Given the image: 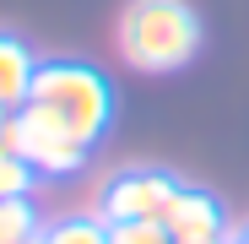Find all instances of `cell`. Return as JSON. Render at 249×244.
<instances>
[{"label": "cell", "instance_id": "1", "mask_svg": "<svg viewBox=\"0 0 249 244\" xmlns=\"http://www.w3.org/2000/svg\"><path fill=\"white\" fill-rule=\"evenodd\" d=\"M27 109L54 125L60 136H71L76 147H87L108 131L114 119V87L98 65H81V60H44L33 76V93H27Z\"/></svg>", "mask_w": 249, "mask_h": 244}, {"label": "cell", "instance_id": "2", "mask_svg": "<svg viewBox=\"0 0 249 244\" xmlns=\"http://www.w3.org/2000/svg\"><path fill=\"white\" fill-rule=\"evenodd\" d=\"M200 49V17L190 0H130L119 17V55L146 76L179 71Z\"/></svg>", "mask_w": 249, "mask_h": 244}, {"label": "cell", "instance_id": "3", "mask_svg": "<svg viewBox=\"0 0 249 244\" xmlns=\"http://www.w3.org/2000/svg\"><path fill=\"white\" fill-rule=\"evenodd\" d=\"M179 195V179L162 169H130L114 174L98 195V217L103 223H162L168 201Z\"/></svg>", "mask_w": 249, "mask_h": 244}, {"label": "cell", "instance_id": "4", "mask_svg": "<svg viewBox=\"0 0 249 244\" xmlns=\"http://www.w3.org/2000/svg\"><path fill=\"white\" fill-rule=\"evenodd\" d=\"M17 157L33 174H44V179H65V174H76L87 163V147H76L71 136L44 125L33 109H17Z\"/></svg>", "mask_w": 249, "mask_h": 244}, {"label": "cell", "instance_id": "5", "mask_svg": "<svg viewBox=\"0 0 249 244\" xmlns=\"http://www.w3.org/2000/svg\"><path fill=\"white\" fill-rule=\"evenodd\" d=\"M162 233H168V244H228L222 206L206 190H184V185L162 212Z\"/></svg>", "mask_w": 249, "mask_h": 244}, {"label": "cell", "instance_id": "6", "mask_svg": "<svg viewBox=\"0 0 249 244\" xmlns=\"http://www.w3.org/2000/svg\"><path fill=\"white\" fill-rule=\"evenodd\" d=\"M38 65H44V60H38L17 33H0V109H6V114L27 109V93H33Z\"/></svg>", "mask_w": 249, "mask_h": 244}, {"label": "cell", "instance_id": "7", "mask_svg": "<svg viewBox=\"0 0 249 244\" xmlns=\"http://www.w3.org/2000/svg\"><path fill=\"white\" fill-rule=\"evenodd\" d=\"M38 212H33V195H17V201H0V244H27L38 239Z\"/></svg>", "mask_w": 249, "mask_h": 244}, {"label": "cell", "instance_id": "8", "mask_svg": "<svg viewBox=\"0 0 249 244\" xmlns=\"http://www.w3.org/2000/svg\"><path fill=\"white\" fill-rule=\"evenodd\" d=\"M44 244H108V223L103 217H65V223L44 228Z\"/></svg>", "mask_w": 249, "mask_h": 244}, {"label": "cell", "instance_id": "9", "mask_svg": "<svg viewBox=\"0 0 249 244\" xmlns=\"http://www.w3.org/2000/svg\"><path fill=\"white\" fill-rule=\"evenodd\" d=\"M33 185H38V174L27 169V163H22L17 152H6V157H0V201H17V195H33Z\"/></svg>", "mask_w": 249, "mask_h": 244}, {"label": "cell", "instance_id": "10", "mask_svg": "<svg viewBox=\"0 0 249 244\" xmlns=\"http://www.w3.org/2000/svg\"><path fill=\"white\" fill-rule=\"evenodd\" d=\"M108 244H168L162 223H108Z\"/></svg>", "mask_w": 249, "mask_h": 244}, {"label": "cell", "instance_id": "11", "mask_svg": "<svg viewBox=\"0 0 249 244\" xmlns=\"http://www.w3.org/2000/svg\"><path fill=\"white\" fill-rule=\"evenodd\" d=\"M6 152H17V114L0 109V157H6Z\"/></svg>", "mask_w": 249, "mask_h": 244}, {"label": "cell", "instance_id": "12", "mask_svg": "<svg viewBox=\"0 0 249 244\" xmlns=\"http://www.w3.org/2000/svg\"><path fill=\"white\" fill-rule=\"evenodd\" d=\"M233 244H249V233H238V239H233Z\"/></svg>", "mask_w": 249, "mask_h": 244}, {"label": "cell", "instance_id": "13", "mask_svg": "<svg viewBox=\"0 0 249 244\" xmlns=\"http://www.w3.org/2000/svg\"><path fill=\"white\" fill-rule=\"evenodd\" d=\"M27 244H44V233H38V239H27Z\"/></svg>", "mask_w": 249, "mask_h": 244}]
</instances>
